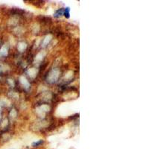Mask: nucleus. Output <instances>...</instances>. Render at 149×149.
<instances>
[{
    "label": "nucleus",
    "instance_id": "nucleus-1",
    "mask_svg": "<svg viewBox=\"0 0 149 149\" xmlns=\"http://www.w3.org/2000/svg\"><path fill=\"white\" fill-rule=\"evenodd\" d=\"M64 14H65V17L69 18V17H70V8H66L65 9Z\"/></svg>",
    "mask_w": 149,
    "mask_h": 149
},
{
    "label": "nucleus",
    "instance_id": "nucleus-2",
    "mask_svg": "<svg viewBox=\"0 0 149 149\" xmlns=\"http://www.w3.org/2000/svg\"><path fill=\"white\" fill-rule=\"evenodd\" d=\"M62 13H63V10L62 9H60V10H58V11L56 12L55 14H54V16H55L56 17H59V16H61V14H62Z\"/></svg>",
    "mask_w": 149,
    "mask_h": 149
},
{
    "label": "nucleus",
    "instance_id": "nucleus-3",
    "mask_svg": "<svg viewBox=\"0 0 149 149\" xmlns=\"http://www.w3.org/2000/svg\"><path fill=\"white\" fill-rule=\"evenodd\" d=\"M41 143H42V140L39 141V142H34V143H33V144H32V146H34V147H35V146H39V145H40V144H41Z\"/></svg>",
    "mask_w": 149,
    "mask_h": 149
}]
</instances>
